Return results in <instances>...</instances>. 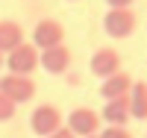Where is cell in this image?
Here are the masks:
<instances>
[{"label": "cell", "instance_id": "30bf717a", "mask_svg": "<svg viewBox=\"0 0 147 138\" xmlns=\"http://www.w3.org/2000/svg\"><path fill=\"white\" fill-rule=\"evenodd\" d=\"M129 85H132V77H129L127 71H118V73H112V77H106V79H103L100 94H103L106 100L127 97V94H129Z\"/></svg>", "mask_w": 147, "mask_h": 138}, {"label": "cell", "instance_id": "6da1fadb", "mask_svg": "<svg viewBox=\"0 0 147 138\" xmlns=\"http://www.w3.org/2000/svg\"><path fill=\"white\" fill-rule=\"evenodd\" d=\"M136 27H138V18H136L132 9H109L106 18H103V30H106L109 38H115V41L129 38V35L136 32Z\"/></svg>", "mask_w": 147, "mask_h": 138}, {"label": "cell", "instance_id": "7c38bea8", "mask_svg": "<svg viewBox=\"0 0 147 138\" xmlns=\"http://www.w3.org/2000/svg\"><path fill=\"white\" fill-rule=\"evenodd\" d=\"M127 97H129V118L147 120V82H132Z\"/></svg>", "mask_w": 147, "mask_h": 138}, {"label": "cell", "instance_id": "7a4b0ae2", "mask_svg": "<svg viewBox=\"0 0 147 138\" xmlns=\"http://www.w3.org/2000/svg\"><path fill=\"white\" fill-rule=\"evenodd\" d=\"M0 94H6L15 106L21 103H30L35 97V82L32 77H21V73H6L3 79H0Z\"/></svg>", "mask_w": 147, "mask_h": 138}, {"label": "cell", "instance_id": "ba28073f", "mask_svg": "<svg viewBox=\"0 0 147 138\" xmlns=\"http://www.w3.org/2000/svg\"><path fill=\"white\" fill-rule=\"evenodd\" d=\"M91 73L94 77H100V79H106V77H112V73H118L121 71V53L115 47H100L97 53L91 56Z\"/></svg>", "mask_w": 147, "mask_h": 138}, {"label": "cell", "instance_id": "2e32d148", "mask_svg": "<svg viewBox=\"0 0 147 138\" xmlns=\"http://www.w3.org/2000/svg\"><path fill=\"white\" fill-rule=\"evenodd\" d=\"M47 138H77V135H74V132H71L68 127H62V129H56L53 135H47Z\"/></svg>", "mask_w": 147, "mask_h": 138}, {"label": "cell", "instance_id": "e0dca14e", "mask_svg": "<svg viewBox=\"0 0 147 138\" xmlns=\"http://www.w3.org/2000/svg\"><path fill=\"white\" fill-rule=\"evenodd\" d=\"M0 68H3V53H0Z\"/></svg>", "mask_w": 147, "mask_h": 138}, {"label": "cell", "instance_id": "3957f363", "mask_svg": "<svg viewBox=\"0 0 147 138\" xmlns=\"http://www.w3.org/2000/svg\"><path fill=\"white\" fill-rule=\"evenodd\" d=\"M6 68L9 73H21V77H30V73L38 68V50L32 44H18L12 53H6Z\"/></svg>", "mask_w": 147, "mask_h": 138}, {"label": "cell", "instance_id": "8992f818", "mask_svg": "<svg viewBox=\"0 0 147 138\" xmlns=\"http://www.w3.org/2000/svg\"><path fill=\"white\" fill-rule=\"evenodd\" d=\"M38 68H44L47 73H53V77L68 73V68H71V50H68L65 44L38 50Z\"/></svg>", "mask_w": 147, "mask_h": 138}, {"label": "cell", "instance_id": "277c9868", "mask_svg": "<svg viewBox=\"0 0 147 138\" xmlns=\"http://www.w3.org/2000/svg\"><path fill=\"white\" fill-rule=\"evenodd\" d=\"M30 127H32V132H35V135L47 138V135H53L56 129H62V127H65V120H62V112H59L56 106L44 103V106H38V109L32 112Z\"/></svg>", "mask_w": 147, "mask_h": 138}, {"label": "cell", "instance_id": "ac0fdd59", "mask_svg": "<svg viewBox=\"0 0 147 138\" xmlns=\"http://www.w3.org/2000/svg\"><path fill=\"white\" fill-rule=\"evenodd\" d=\"M85 138H97V135H85Z\"/></svg>", "mask_w": 147, "mask_h": 138}, {"label": "cell", "instance_id": "4fadbf2b", "mask_svg": "<svg viewBox=\"0 0 147 138\" xmlns=\"http://www.w3.org/2000/svg\"><path fill=\"white\" fill-rule=\"evenodd\" d=\"M15 103H12V100L6 97V94H0V123H3V120H12V118H15Z\"/></svg>", "mask_w": 147, "mask_h": 138}, {"label": "cell", "instance_id": "9c48e42d", "mask_svg": "<svg viewBox=\"0 0 147 138\" xmlns=\"http://www.w3.org/2000/svg\"><path fill=\"white\" fill-rule=\"evenodd\" d=\"M100 120H106L109 127H127V120H129V97L106 100V106L100 112Z\"/></svg>", "mask_w": 147, "mask_h": 138}, {"label": "cell", "instance_id": "52a82bcc", "mask_svg": "<svg viewBox=\"0 0 147 138\" xmlns=\"http://www.w3.org/2000/svg\"><path fill=\"white\" fill-rule=\"evenodd\" d=\"M68 129L74 135H97L100 132V115H97L94 109L88 106H80V109H74L71 115H68Z\"/></svg>", "mask_w": 147, "mask_h": 138}, {"label": "cell", "instance_id": "5b68a950", "mask_svg": "<svg viewBox=\"0 0 147 138\" xmlns=\"http://www.w3.org/2000/svg\"><path fill=\"white\" fill-rule=\"evenodd\" d=\"M56 44H65V27L53 18H44L35 24L32 30V47L35 50H47V47H56Z\"/></svg>", "mask_w": 147, "mask_h": 138}, {"label": "cell", "instance_id": "9a60e30c", "mask_svg": "<svg viewBox=\"0 0 147 138\" xmlns=\"http://www.w3.org/2000/svg\"><path fill=\"white\" fill-rule=\"evenodd\" d=\"M109 9H129L132 6V0H106Z\"/></svg>", "mask_w": 147, "mask_h": 138}, {"label": "cell", "instance_id": "8fae6325", "mask_svg": "<svg viewBox=\"0 0 147 138\" xmlns=\"http://www.w3.org/2000/svg\"><path fill=\"white\" fill-rule=\"evenodd\" d=\"M24 44V27L18 21H0V53H12Z\"/></svg>", "mask_w": 147, "mask_h": 138}, {"label": "cell", "instance_id": "5bb4252c", "mask_svg": "<svg viewBox=\"0 0 147 138\" xmlns=\"http://www.w3.org/2000/svg\"><path fill=\"white\" fill-rule=\"evenodd\" d=\"M97 138H132V132L127 127H109L103 132H97Z\"/></svg>", "mask_w": 147, "mask_h": 138}]
</instances>
